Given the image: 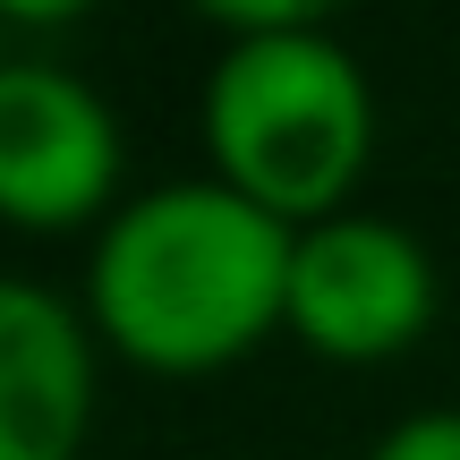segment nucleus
Wrapping results in <instances>:
<instances>
[{
    "mask_svg": "<svg viewBox=\"0 0 460 460\" xmlns=\"http://www.w3.org/2000/svg\"><path fill=\"white\" fill-rule=\"evenodd\" d=\"M128 137L119 111L43 51L0 60V222L9 230H102L119 214Z\"/></svg>",
    "mask_w": 460,
    "mask_h": 460,
    "instance_id": "obj_4",
    "label": "nucleus"
},
{
    "mask_svg": "<svg viewBox=\"0 0 460 460\" xmlns=\"http://www.w3.org/2000/svg\"><path fill=\"white\" fill-rule=\"evenodd\" d=\"M367 460H460V410H410L367 444Z\"/></svg>",
    "mask_w": 460,
    "mask_h": 460,
    "instance_id": "obj_6",
    "label": "nucleus"
},
{
    "mask_svg": "<svg viewBox=\"0 0 460 460\" xmlns=\"http://www.w3.org/2000/svg\"><path fill=\"white\" fill-rule=\"evenodd\" d=\"M0 34H9V26H0ZM0 60H9V43H0Z\"/></svg>",
    "mask_w": 460,
    "mask_h": 460,
    "instance_id": "obj_7",
    "label": "nucleus"
},
{
    "mask_svg": "<svg viewBox=\"0 0 460 460\" xmlns=\"http://www.w3.org/2000/svg\"><path fill=\"white\" fill-rule=\"evenodd\" d=\"M222 60L205 77L214 180L307 230L349 214L376 163V85L315 9H214Z\"/></svg>",
    "mask_w": 460,
    "mask_h": 460,
    "instance_id": "obj_2",
    "label": "nucleus"
},
{
    "mask_svg": "<svg viewBox=\"0 0 460 460\" xmlns=\"http://www.w3.org/2000/svg\"><path fill=\"white\" fill-rule=\"evenodd\" d=\"M435 307H444V273H435L427 239L401 230L393 214H332V222L298 230L281 324H290L315 358L384 367V358L427 341Z\"/></svg>",
    "mask_w": 460,
    "mask_h": 460,
    "instance_id": "obj_3",
    "label": "nucleus"
},
{
    "mask_svg": "<svg viewBox=\"0 0 460 460\" xmlns=\"http://www.w3.org/2000/svg\"><path fill=\"white\" fill-rule=\"evenodd\" d=\"M298 230L222 180H163L94 230L85 324L146 376L239 367L290 307Z\"/></svg>",
    "mask_w": 460,
    "mask_h": 460,
    "instance_id": "obj_1",
    "label": "nucleus"
},
{
    "mask_svg": "<svg viewBox=\"0 0 460 460\" xmlns=\"http://www.w3.org/2000/svg\"><path fill=\"white\" fill-rule=\"evenodd\" d=\"M94 427V324L0 273V460H77Z\"/></svg>",
    "mask_w": 460,
    "mask_h": 460,
    "instance_id": "obj_5",
    "label": "nucleus"
}]
</instances>
